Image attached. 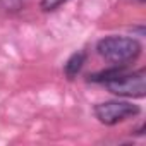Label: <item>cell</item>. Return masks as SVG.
<instances>
[{"mask_svg":"<svg viewBox=\"0 0 146 146\" xmlns=\"http://www.w3.org/2000/svg\"><path fill=\"white\" fill-rule=\"evenodd\" d=\"M139 113V107L129 102H105L95 107V115L102 124L115 125L129 117Z\"/></svg>","mask_w":146,"mask_h":146,"instance_id":"3957f363","label":"cell"},{"mask_svg":"<svg viewBox=\"0 0 146 146\" xmlns=\"http://www.w3.org/2000/svg\"><path fill=\"white\" fill-rule=\"evenodd\" d=\"M65 0H41V7L45 9V11H53V9H57L60 4H64Z\"/></svg>","mask_w":146,"mask_h":146,"instance_id":"5b68a950","label":"cell"},{"mask_svg":"<svg viewBox=\"0 0 146 146\" xmlns=\"http://www.w3.org/2000/svg\"><path fill=\"white\" fill-rule=\"evenodd\" d=\"M91 79L103 83L108 91L119 96L141 98L146 93V74L143 69L136 72H125L124 69H112L102 72L98 76H93Z\"/></svg>","mask_w":146,"mask_h":146,"instance_id":"6da1fadb","label":"cell"},{"mask_svg":"<svg viewBox=\"0 0 146 146\" xmlns=\"http://www.w3.org/2000/svg\"><path fill=\"white\" fill-rule=\"evenodd\" d=\"M98 53L112 62V64H127L132 62L139 57L141 53V45L132 40V38H125V36H108L98 41L96 46Z\"/></svg>","mask_w":146,"mask_h":146,"instance_id":"7a4b0ae2","label":"cell"},{"mask_svg":"<svg viewBox=\"0 0 146 146\" xmlns=\"http://www.w3.org/2000/svg\"><path fill=\"white\" fill-rule=\"evenodd\" d=\"M84 58H86V53H84V52H78V53H74V55L67 60V64H65V72H67L69 78H74L78 72L81 70V67H83V64H84Z\"/></svg>","mask_w":146,"mask_h":146,"instance_id":"277c9868","label":"cell"}]
</instances>
